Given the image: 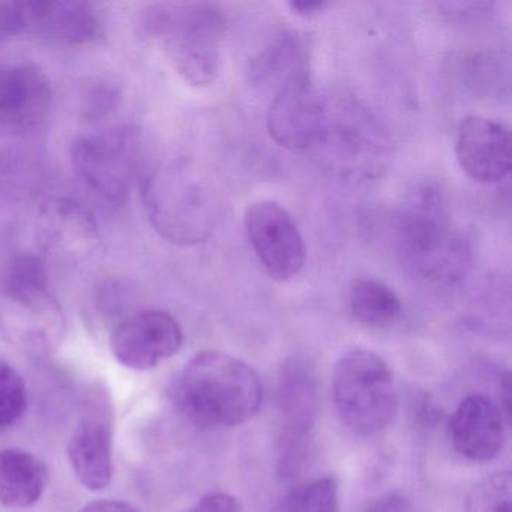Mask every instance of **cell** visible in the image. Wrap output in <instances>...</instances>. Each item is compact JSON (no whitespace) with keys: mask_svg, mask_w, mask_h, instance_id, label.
Returning a JSON list of instances; mask_svg holds the SVG:
<instances>
[{"mask_svg":"<svg viewBox=\"0 0 512 512\" xmlns=\"http://www.w3.org/2000/svg\"><path fill=\"white\" fill-rule=\"evenodd\" d=\"M395 251L407 272L427 286L460 283L472 266L469 238L455 227L436 185H422L394 218Z\"/></svg>","mask_w":512,"mask_h":512,"instance_id":"1","label":"cell"},{"mask_svg":"<svg viewBox=\"0 0 512 512\" xmlns=\"http://www.w3.org/2000/svg\"><path fill=\"white\" fill-rule=\"evenodd\" d=\"M170 397L191 424L229 428L259 412L263 385L257 371L242 359L221 350H203L176 376Z\"/></svg>","mask_w":512,"mask_h":512,"instance_id":"2","label":"cell"},{"mask_svg":"<svg viewBox=\"0 0 512 512\" xmlns=\"http://www.w3.org/2000/svg\"><path fill=\"white\" fill-rule=\"evenodd\" d=\"M146 37L172 62L191 86L212 85L220 76L223 10L209 2H170L148 8L142 22Z\"/></svg>","mask_w":512,"mask_h":512,"instance_id":"3","label":"cell"},{"mask_svg":"<svg viewBox=\"0 0 512 512\" xmlns=\"http://www.w3.org/2000/svg\"><path fill=\"white\" fill-rule=\"evenodd\" d=\"M143 196L151 223L175 244L206 241L220 220L217 194L208 182L187 167L161 169L145 182Z\"/></svg>","mask_w":512,"mask_h":512,"instance_id":"4","label":"cell"},{"mask_svg":"<svg viewBox=\"0 0 512 512\" xmlns=\"http://www.w3.org/2000/svg\"><path fill=\"white\" fill-rule=\"evenodd\" d=\"M332 398L344 427L359 436H374L388 428L398 409L394 373L371 350H350L338 359Z\"/></svg>","mask_w":512,"mask_h":512,"instance_id":"5","label":"cell"},{"mask_svg":"<svg viewBox=\"0 0 512 512\" xmlns=\"http://www.w3.org/2000/svg\"><path fill=\"white\" fill-rule=\"evenodd\" d=\"M313 152L341 175H377L388 158L389 139L352 95L328 94L325 124Z\"/></svg>","mask_w":512,"mask_h":512,"instance_id":"6","label":"cell"},{"mask_svg":"<svg viewBox=\"0 0 512 512\" xmlns=\"http://www.w3.org/2000/svg\"><path fill=\"white\" fill-rule=\"evenodd\" d=\"M0 31L86 46L101 37L103 22L94 5L79 0L8 2L0 5Z\"/></svg>","mask_w":512,"mask_h":512,"instance_id":"7","label":"cell"},{"mask_svg":"<svg viewBox=\"0 0 512 512\" xmlns=\"http://www.w3.org/2000/svg\"><path fill=\"white\" fill-rule=\"evenodd\" d=\"M278 407L283 421L278 466L281 475L295 478L307 460L308 440L319 410L316 371L307 359H289L281 368Z\"/></svg>","mask_w":512,"mask_h":512,"instance_id":"8","label":"cell"},{"mask_svg":"<svg viewBox=\"0 0 512 512\" xmlns=\"http://www.w3.org/2000/svg\"><path fill=\"white\" fill-rule=\"evenodd\" d=\"M248 241L263 269L278 283L295 278L305 265L304 239L289 212L275 202L253 203L245 214Z\"/></svg>","mask_w":512,"mask_h":512,"instance_id":"9","label":"cell"},{"mask_svg":"<svg viewBox=\"0 0 512 512\" xmlns=\"http://www.w3.org/2000/svg\"><path fill=\"white\" fill-rule=\"evenodd\" d=\"M328 94L308 74L283 86L268 112V131L275 143L293 152H313L326 118Z\"/></svg>","mask_w":512,"mask_h":512,"instance_id":"10","label":"cell"},{"mask_svg":"<svg viewBox=\"0 0 512 512\" xmlns=\"http://www.w3.org/2000/svg\"><path fill=\"white\" fill-rule=\"evenodd\" d=\"M184 344L178 320L161 310H145L119 323L110 337V349L128 370L148 371L175 356Z\"/></svg>","mask_w":512,"mask_h":512,"instance_id":"11","label":"cell"},{"mask_svg":"<svg viewBox=\"0 0 512 512\" xmlns=\"http://www.w3.org/2000/svg\"><path fill=\"white\" fill-rule=\"evenodd\" d=\"M131 145L133 140L125 131L80 137L71 149L74 172L89 190L109 202H119L128 194Z\"/></svg>","mask_w":512,"mask_h":512,"instance_id":"12","label":"cell"},{"mask_svg":"<svg viewBox=\"0 0 512 512\" xmlns=\"http://www.w3.org/2000/svg\"><path fill=\"white\" fill-rule=\"evenodd\" d=\"M455 155L467 176L479 184H497L512 167V136L505 122L490 116L463 119L455 139Z\"/></svg>","mask_w":512,"mask_h":512,"instance_id":"13","label":"cell"},{"mask_svg":"<svg viewBox=\"0 0 512 512\" xmlns=\"http://www.w3.org/2000/svg\"><path fill=\"white\" fill-rule=\"evenodd\" d=\"M52 100V83L40 68L28 64L0 68V130H32L47 118Z\"/></svg>","mask_w":512,"mask_h":512,"instance_id":"14","label":"cell"},{"mask_svg":"<svg viewBox=\"0 0 512 512\" xmlns=\"http://www.w3.org/2000/svg\"><path fill=\"white\" fill-rule=\"evenodd\" d=\"M506 421L499 404L487 395H469L458 404L449 422L455 451L467 460H493L505 445Z\"/></svg>","mask_w":512,"mask_h":512,"instance_id":"15","label":"cell"},{"mask_svg":"<svg viewBox=\"0 0 512 512\" xmlns=\"http://www.w3.org/2000/svg\"><path fill=\"white\" fill-rule=\"evenodd\" d=\"M68 461L83 487L106 490L112 484L113 427L103 404L85 413L67 446Z\"/></svg>","mask_w":512,"mask_h":512,"instance_id":"16","label":"cell"},{"mask_svg":"<svg viewBox=\"0 0 512 512\" xmlns=\"http://www.w3.org/2000/svg\"><path fill=\"white\" fill-rule=\"evenodd\" d=\"M49 479L46 461L34 452L19 448L0 451V505L13 509L37 505Z\"/></svg>","mask_w":512,"mask_h":512,"instance_id":"17","label":"cell"},{"mask_svg":"<svg viewBox=\"0 0 512 512\" xmlns=\"http://www.w3.org/2000/svg\"><path fill=\"white\" fill-rule=\"evenodd\" d=\"M305 47L296 34L280 35L251 61L250 80L257 88L277 86V92L290 80L305 76Z\"/></svg>","mask_w":512,"mask_h":512,"instance_id":"18","label":"cell"},{"mask_svg":"<svg viewBox=\"0 0 512 512\" xmlns=\"http://www.w3.org/2000/svg\"><path fill=\"white\" fill-rule=\"evenodd\" d=\"M349 310L353 319L361 325L385 329L400 320L403 305L388 284L373 278H362L350 289Z\"/></svg>","mask_w":512,"mask_h":512,"instance_id":"19","label":"cell"},{"mask_svg":"<svg viewBox=\"0 0 512 512\" xmlns=\"http://www.w3.org/2000/svg\"><path fill=\"white\" fill-rule=\"evenodd\" d=\"M271 512H340V484L332 475L290 490Z\"/></svg>","mask_w":512,"mask_h":512,"instance_id":"20","label":"cell"},{"mask_svg":"<svg viewBox=\"0 0 512 512\" xmlns=\"http://www.w3.org/2000/svg\"><path fill=\"white\" fill-rule=\"evenodd\" d=\"M5 293L13 304L34 302L49 296L43 263L31 254L19 256L11 265Z\"/></svg>","mask_w":512,"mask_h":512,"instance_id":"21","label":"cell"},{"mask_svg":"<svg viewBox=\"0 0 512 512\" xmlns=\"http://www.w3.org/2000/svg\"><path fill=\"white\" fill-rule=\"evenodd\" d=\"M466 512H512L511 472L500 470L479 481L467 496Z\"/></svg>","mask_w":512,"mask_h":512,"instance_id":"22","label":"cell"},{"mask_svg":"<svg viewBox=\"0 0 512 512\" xmlns=\"http://www.w3.org/2000/svg\"><path fill=\"white\" fill-rule=\"evenodd\" d=\"M28 409V388L19 371L0 361V430L16 425Z\"/></svg>","mask_w":512,"mask_h":512,"instance_id":"23","label":"cell"},{"mask_svg":"<svg viewBox=\"0 0 512 512\" xmlns=\"http://www.w3.org/2000/svg\"><path fill=\"white\" fill-rule=\"evenodd\" d=\"M184 512H242V505L238 497L217 491L206 494Z\"/></svg>","mask_w":512,"mask_h":512,"instance_id":"24","label":"cell"},{"mask_svg":"<svg viewBox=\"0 0 512 512\" xmlns=\"http://www.w3.org/2000/svg\"><path fill=\"white\" fill-rule=\"evenodd\" d=\"M409 499L400 491H389L377 497L364 512H409Z\"/></svg>","mask_w":512,"mask_h":512,"instance_id":"25","label":"cell"},{"mask_svg":"<svg viewBox=\"0 0 512 512\" xmlns=\"http://www.w3.org/2000/svg\"><path fill=\"white\" fill-rule=\"evenodd\" d=\"M80 512H143L133 503L125 502V500L116 499H100L89 502L83 506Z\"/></svg>","mask_w":512,"mask_h":512,"instance_id":"26","label":"cell"},{"mask_svg":"<svg viewBox=\"0 0 512 512\" xmlns=\"http://www.w3.org/2000/svg\"><path fill=\"white\" fill-rule=\"evenodd\" d=\"M290 10L301 17H313L323 13L328 8L326 2H316V0H293L289 4Z\"/></svg>","mask_w":512,"mask_h":512,"instance_id":"27","label":"cell"}]
</instances>
